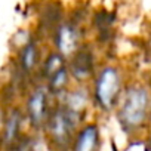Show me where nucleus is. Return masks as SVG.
Returning <instances> with one entry per match:
<instances>
[{"instance_id": "obj_11", "label": "nucleus", "mask_w": 151, "mask_h": 151, "mask_svg": "<svg viewBox=\"0 0 151 151\" xmlns=\"http://www.w3.org/2000/svg\"><path fill=\"white\" fill-rule=\"evenodd\" d=\"M65 67H68V62H67V58L59 53L58 50H53L50 52L47 56L43 58V62L40 65V76L42 79L45 82H47L50 77H53V76L56 73H59L61 70H64Z\"/></svg>"}, {"instance_id": "obj_9", "label": "nucleus", "mask_w": 151, "mask_h": 151, "mask_svg": "<svg viewBox=\"0 0 151 151\" xmlns=\"http://www.w3.org/2000/svg\"><path fill=\"white\" fill-rule=\"evenodd\" d=\"M91 101H93L92 92H89V89L85 85H77L74 88H70L56 101V104L64 107L68 113H71L77 119L83 120L85 119L83 116L86 114V110H88Z\"/></svg>"}, {"instance_id": "obj_1", "label": "nucleus", "mask_w": 151, "mask_h": 151, "mask_svg": "<svg viewBox=\"0 0 151 151\" xmlns=\"http://www.w3.org/2000/svg\"><path fill=\"white\" fill-rule=\"evenodd\" d=\"M116 110L120 127L126 133H138L151 120V92L142 85H129Z\"/></svg>"}, {"instance_id": "obj_8", "label": "nucleus", "mask_w": 151, "mask_h": 151, "mask_svg": "<svg viewBox=\"0 0 151 151\" xmlns=\"http://www.w3.org/2000/svg\"><path fill=\"white\" fill-rule=\"evenodd\" d=\"M43 62L40 47L37 42L31 37H28L24 43L19 45L18 53H17V65L15 68L22 77H31L37 71H40V65Z\"/></svg>"}, {"instance_id": "obj_2", "label": "nucleus", "mask_w": 151, "mask_h": 151, "mask_svg": "<svg viewBox=\"0 0 151 151\" xmlns=\"http://www.w3.org/2000/svg\"><path fill=\"white\" fill-rule=\"evenodd\" d=\"M83 126V120L68 113L55 102L49 120L45 126L47 142L53 151H71L76 133Z\"/></svg>"}, {"instance_id": "obj_5", "label": "nucleus", "mask_w": 151, "mask_h": 151, "mask_svg": "<svg viewBox=\"0 0 151 151\" xmlns=\"http://www.w3.org/2000/svg\"><path fill=\"white\" fill-rule=\"evenodd\" d=\"M27 122L24 108L18 105H9L3 111V130H2V141L3 148L9 151L17 141L24 135V124Z\"/></svg>"}, {"instance_id": "obj_13", "label": "nucleus", "mask_w": 151, "mask_h": 151, "mask_svg": "<svg viewBox=\"0 0 151 151\" xmlns=\"http://www.w3.org/2000/svg\"><path fill=\"white\" fill-rule=\"evenodd\" d=\"M150 145H151V142H150ZM148 151H151V148H150V150H148Z\"/></svg>"}, {"instance_id": "obj_10", "label": "nucleus", "mask_w": 151, "mask_h": 151, "mask_svg": "<svg viewBox=\"0 0 151 151\" xmlns=\"http://www.w3.org/2000/svg\"><path fill=\"white\" fill-rule=\"evenodd\" d=\"M99 127L96 123H85L76 133L71 151H98L99 148Z\"/></svg>"}, {"instance_id": "obj_7", "label": "nucleus", "mask_w": 151, "mask_h": 151, "mask_svg": "<svg viewBox=\"0 0 151 151\" xmlns=\"http://www.w3.org/2000/svg\"><path fill=\"white\" fill-rule=\"evenodd\" d=\"M68 70L73 80L77 82V85L86 83L91 77H95V56L91 47L83 45L68 61Z\"/></svg>"}, {"instance_id": "obj_12", "label": "nucleus", "mask_w": 151, "mask_h": 151, "mask_svg": "<svg viewBox=\"0 0 151 151\" xmlns=\"http://www.w3.org/2000/svg\"><path fill=\"white\" fill-rule=\"evenodd\" d=\"M9 151H40V142L37 135L24 133Z\"/></svg>"}, {"instance_id": "obj_4", "label": "nucleus", "mask_w": 151, "mask_h": 151, "mask_svg": "<svg viewBox=\"0 0 151 151\" xmlns=\"http://www.w3.org/2000/svg\"><path fill=\"white\" fill-rule=\"evenodd\" d=\"M53 96L50 95L46 85H37L33 86V89L27 93L24 113L27 117L28 126L34 130H45V126L49 120V116L52 113V108L55 104H52Z\"/></svg>"}, {"instance_id": "obj_3", "label": "nucleus", "mask_w": 151, "mask_h": 151, "mask_svg": "<svg viewBox=\"0 0 151 151\" xmlns=\"http://www.w3.org/2000/svg\"><path fill=\"white\" fill-rule=\"evenodd\" d=\"M123 91V77L117 67L105 65L96 71L92 85V96L93 104H96L98 108L102 111H111L117 108Z\"/></svg>"}, {"instance_id": "obj_6", "label": "nucleus", "mask_w": 151, "mask_h": 151, "mask_svg": "<svg viewBox=\"0 0 151 151\" xmlns=\"http://www.w3.org/2000/svg\"><path fill=\"white\" fill-rule=\"evenodd\" d=\"M53 43L55 50L62 53L65 58H71L83 45L82 34L74 22H59L53 31Z\"/></svg>"}]
</instances>
